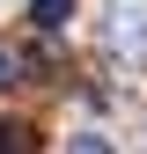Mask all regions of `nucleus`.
Segmentation results:
<instances>
[{"instance_id":"f257e3e1","label":"nucleus","mask_w":147,"mask_h":154,"mask_svg":"<svg viewBox=\"0 0 147 154\" xmlns=\"http://www.w3.org/2000/svg\"><path fill=\"white\" fill-rule=\"evenodd\" d=\"M66 15H74V0H30V22L37 29H66Z\"/></svg>"},{"instance_id":"f03ea898","label":"nucleus","mask_w":147,"mask_h":154,"mask_svg":"<svg viewBox=\"0 0 147 154\" xmlns=\"http://www.w3.org/2000/svg\"><path fill=\"white\" fill-rule=\"evenodd\" d=\"M0 147H30V125H0Z\"/></svg>"},{"instance_id":"7ed1b4c3","label":"nucleus","mask_w":147,"mask_h":154,"mask_svg":"<svg viewBox=\"0 0 147 154\" xmlns=\"http://www.w3.org/2000/svg\"><path fill=\"white\" fill-rule=\"evenodd\" d=\"M8 81H15V59H8V51H0V88H8Z\"/></svg>"}]
</instances>
